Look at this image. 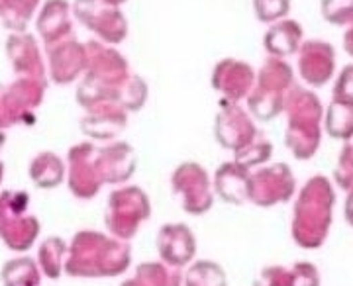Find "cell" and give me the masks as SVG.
I'll use <instances>...</instances> for the list:
<instances>
[{"mask_svg":"<svg viewBox=\"0 0 353 286\" xmlns=\"http://www.w3.org/2000/svg\"><path fill=\"white\" fill-rule=\"evenodd\" d=\"M4 141H6V134H4V130H0V150L4 147Z\"/></svg>","mask_w":353,"mask_h":286,"instance_id":"cell-39","label":"cell"},{"mask_svg":"<svg viewBox=\"0 0 353 286\" xmlns=\"http://www.w3.org/2000/svg\"><path fill=\"white\" fill-rule=\"evenodd\" d=\"M343 48H345V53L353 57V24H350V30L343 36Z\"/></svg>","mask_w":353,"mask_h":286,"instance_id":"cell-38","label":"cell"},{"mask_svg":"<svg viewBox=\"0 0 353 286\" xmlns=\"http://www.w3.org/2000/svg\"><path fill=\"white\" fill-rule=\"evenodd\" d=\"M248 181H250V167L238 161L224 163L216 173V190L228 202L241 204L248 200Z\"/></svg>","mask_w":353,"mask_h":286,"instance_id":"cell-22","label":"cell"},{"mask_svg":"<svg viewBox=\"0 0 353 286\" xmlns=\"http://www.w3.org/2000/svg\"><path fill=\"white\" fill-rule=\"evenodd\" d=\"M46 88L48 81L32 76H18L10 85H0V130L30 122L43 102Z\"/></svg>","mask_w":353,"mask_h":286,"instance_id":"cell-8","label":"cell"},{"mask_svg":"<svg viewBox=\"0 0 353 286\" xmlns=\"http://www.w3.org/2000/svg\"><path fill=\"white\" fill-rule=\"evenodd\" d=\"M214 134L222 147L238 153L257 137V130L250 112H245L238 102L222 100L220 112L216 116Z\"/></svg>","mask_w":353,"mask_h":286,"instance_id":"cell-12","label":"cell"},{"mask_svg":"<svg viewBox=\"0 0 353 286\" xmlns=\"http://www.w3.org/2000/svg\"><path fill=\"white\" fill-rule=\"evenodd\" d=\"M148 216L150 202L139 188H122L108 198L106 225L122 239H130L134 236L138 225L143 224Z\"/></svg>","mask_w":353,"mask_h":286,"instance_id":"cell-10","label":"cell"},{"mask_svg":"<svg viewBox=\"0 0 353 286\" xmlns=\"http://www.w3.org/2000/svg\"><path fill=\"white\" fill-rule=\"evenodd\" d=\"M87 69L85 43L69 38L48 48V75L55 85H71Z\"/></svg>","mask_w":353,"mask_h":286,"instance_id":"cell-13","label":"cell"},{"mask_svg":"<svg viewBox=\"0 0 353 286\" xmlns=\"http://www.w3.org/2000/svg\"><path fill=\"white\" fill-rule=\"evenodd\" d=\"M69 187L79 198H90L102 183H120L136 169L134 150L116 141L104 147L85 141L69 151Z\"/></svg>","mask_w":353,"mask_h":286,"instance_id":"cell-1","label":"cell"},{"mask_svg":"<svg viewBox=\"0 0 353 286\" xmlns=\"http://www.w3.org/2000/svg\"><path fill=\"white\" fill-rule=\"evenodd\" d=\"M128 124V110L118 102H104L88 108L81 127L92 139H112Z\"/></svg>","mask_w":353,"mask_h":286,"instance_id":"cell-19","label":"cell"},{"mask_svg":"<svg viewBox=\"0 0 353 286\" xmlns=\"http://www.w3.org/2000/svg\"><path fill=\"white\" fill-rule=\"evenodd\" d=\"M71 10L77 20L102 43L118 45L126 39L128 20L120 6H114L106 0H75Z\"/></svg>","mask_w":353,"mask_h":286,"instance_id":"cell-9","label":"cell"},{"mask_svg":"<svg viewBox=\"0 0 353 286\" xmlns=\"http://www.w3.org/2000/svg\"><path fill=\"white\" fill-rule=\"evenodd\" d=\"M294 176L289 165L275 163L263 167L250 174L248 181V200L255 202L257 206H273L279 202H287L294 194Z\"/></svg>","mask_w":353,"mask_h":286,"instance_id":"cell-11","label":"cell"},{"mask_svg":"<svg viewBox=\"0 0 353 286\" xmlns=\"http://www.w3.org/2000/svg\"><path fill=\"white\" fill-rule=\"evenodd\" d=\"M292 283L294 286H320V276L314 265L310 263H299L292 269Z\"/></svg>","mask_w":353,"mask_h":286,"instance_id":"cell-36","label":"cell"},{"mask_svg":"<svg viewBox=\"0 0 353 286\" xmlns=\"http://www.w3.org/2000/svg\"><path fill=\"white\" fill-rule=\"evenodd\" d=\"M289 127H287V147L292 151L296 159H310L318 151L324 108L314 92L303 87L290 88L289 96L285 100Z\"/></svg>","mask_w":353,"mask_h":286,"instance_id":"cell-5","label":"cell"},{"mask_svg":"<svg viewBox=\"0 0 353 286\" xmlns=\"http://www.w3.org/2000/svg\"><path fill=\"white\" fill-rule=\"evenodd\" d=\"M334 100L353 106V65H347L334 85Z\"/></svg>","mask_w":353,"mask_h":286,"instance_id":"cell-34","label":"cell"},{"mask_svg":"<svg viewBox=\"0 0 353 286\" xmlns=\"http://www.w3.org/2000/svg\"><path fill=\"white\" fill-rule=\"evenodd\" d=\"M6 55L10 59L14 73L18 76H32L48 81V67L41 57L38 39L28 32L10 34L6 39Z\"/></svg>","mask_w":353,"mask_h":286,"instance_id":"cell-16","label":"cell"},{"mask_svg":"<svg viewBox=\"0 0 353 286\" xmlns=\"http://www.w3.org/2000/svg\"><path fill=\"white\" fill-rule=\"evenodd\" d=\"M173 187L183 194V208L190 214H202L210 208L212 196L208 192V178L196 163L181 165L173 176Z\"/></svg>","mask_w":353,"mask_h":286,"instance_id":"cell-17","label":"cell"},{"mask_svg":"<svg viewBox=\"0 0 353 286\" xmlns=\"http://www.w3.org/2000/svg\"><path fill=\"white\" fill-rule=\"evenodd\" d=\"M65 243L59 237H50L41 243L39 247V265L41 271L50 278H57L63 271Z\"/></svg>","mask_w":353,"mask_h":286,"instance_id":"cell-27","label":"cell"},{"mask_svg":"<svg viewBox=\"0 0 353 286\" xmlns=\"http://www.w3.org/2000/svg\"><path fill=\"white\" fill-rule=\"evenodd\" d=\"M253 12L259 22L275 24L290 12V0H253Z\"/></svg>","mask_w":353,"mask_h":286,"instance_id":"cell-29","label":"cell"},{"mask_svg":"<svg viewBox=\"0 0 353 286\" xmlns=\"http://www.w3.org/2000/svg\"><path fill=\"white\" fill-rule=\"evenodd\" d=\"M303 41V25L290 18L279 20L267 30L263 38V48L271 57L285 59L301 50Z\"/></svg>","mask_w":353,"mask_h":286,"instance_id":"cell-21","label":"cell"},{"mask_svg":"<svg viewBox=\"0 0 353 286\" xmlns=\"http://www.w3.org/2000/svg\"><path fill=\"white\" fill-rule=\"evenodd\" d=\"M159 251L161 257L171 267H183L194 255V237L185 225H165L159 234Z\"/></svg>","mask_w":353,"mask_h":286,"instance_id":"cell-20","label":"cell"},{"mask_svg":"<svg viewBox=\"0 0 353 286\" xmlns=\"http://www.w3.org/2000/svg\"><path fill=\"white\" fill-rule=\"evenodd\" d=\"M30 198L26 192H2L0 194V237L12 251H28L39 234L36 216L28 214Z\"/></svg>","mask_w":353,"mask_h":286,"instance_id":"cell-7","label":"cell"},{"mask_svg":"<svg viewBox=\"0 0 353 286\" xmlns=\"http://www.w3.org/2000/svg\"><path fill=\"white\" fill-rule=\"evenodd\" d=\"M322 124L326 127L330 137L334 139H350L353 136V106L332 100L328 110L324 112Z\"/></svg>","mask_w":353,"mask_h":286,"instance_id":"cell-26","label":"cell"},{"mask_svg":"<svg viewBox=\"0 0 353 286\" xmlns=\"http://www.w3.org/2000/svg\"><path fill=\"white\" fill-rule=\"evenodd\" d=\"M87 50V69L83 81L77 87V102L88 110L97 104L118 102L128 79L132 76L126 57L114 45L92 39L85 43ZM122 106V104H120Z\"/></svg>","mask_w":353,"mask_h":286,"instance_id":"cell-2","label":"cell"},{"mask_svg":"<svg viewBox=\"0 0 353 286\" xmlns=\"http://www.w3.org/2000/svg\"><path fill=\"white\" fill-rule=\"evenodd\" d=\"M148 85L143 79H139L138 75H132L128 79V83L124 85V90H122V96H120V104L126 108L128 112H136L139 110L145 100H148Z\"/></svg>","mask_w":353,"mask_h":286,"instance_id":"cell-30","label":"cell"},{"mask_svg":"<svg viewBox=\"0 0 353 286\" xmlns=\"http://www.w3.org/2000/svg\"><path fill=\"white\" fill-rule=\"evenodd\" d=\"M4 286H39V269L30 257H16L2 267Z\"/></svg>","mask_w":353,"mask_h":286,"instance_id":"cell-25","label":"cell"},{"mask_svg":"<svg viewBox=\"0 0 353 286\" xmlns=\"http://www.w3.org/2000/svg\"><path fill=\"white\" fill-rule=\"evenodd\" d=\"M130 263V249L120 241L102 234L83 232L77 234L65 271L73 276H112L120 274Z\"/></svg>","mask_w":353,"mask_h":286,"instance_id":"cell-4","label":"cell"},{"mask_svg":"<svg viewBox=\"0 0 353 286\" xmlns=\"http://www.w3.org/2000/svg\"><path fill=\"white\" fill-rule=\"evenodd\" d=\"M71 14L73 10L67 0H46L43 2L38 18H36V30H38L39 39L46 43V48L73 36Z\"/></svg>","mask_w":353,"mask_h":286,"instance_id":"cell-18","label":"cell"},{"mask_svg":"<svg viewBox=\"0 0 353 286\" xmlns=\"http://www.w3.org/2000/svg\"><path fill=\"white\" fill-rule=\"evenodd\" d=\"M65 165L59 155L43 151L36 155L30 163V178L36 183L39 188H53L59 183H63Z\"/></svg>","mask_w":353,"mask_h":286,"instance_id":"cell-23","label":"cell"},{"mask_svg":"<svg viewBox=\"0 0 353 286\" xmlns=\"http://www.w3.org/2000/svg\"><path fill=\"white\" fill-rule=\"evenodd\" d=\"M334 188L326 176L318 174L301 190L292 214V237L304 249L320 247L332 225Z\"/></svg>","mask_w":353,"mask_h":286,"instance_id":"cell-3","label":"cell"},{"mask_svg":"<svg viewBox=\"0 0 353 286\" xmlns=\"http://www.w3.org/2000/svg\"><path fill=\"white\" fill-rule=\"evenodd\" d=\"M187 286H226V274L214 263H199L189 271Z\"/></svg>","mask_w":353,"mask_h":286,"instance_id":"cell-28","label":"cell"},{"mask_svg":"<svg viewBox=\"0 0 353 286\" xmlns=\"http://www.w3.org/2000/svg\"><path fill=\"white\" fill-rule=\"evenodd\" d=\"M320 10L328 24H353V0H322Z\"/></svg>","mask_w":353,"mask_h":286,"instance_id":"cell-31","label":"cell"},{"mask_svg":"<svg viewBox=\"0 0 353 286\" xmlns=\"http://www.w3.org/2000/svg\"><path fill=\"white\" fill-rule=\"evenodd\" d=\"M345 220H347V224L353 227V187L350 188V194H347V200H345Z\"/></svg>","mask_w":353,"mask_h":286,"instance_id":"cell-37","label":"cell"},{"mask_svg":"<svg viewBox=\"0 0 353 286\" xmlns=\"http://www.w3.org/2000/svg\"><path fill=\"white\" fill-rule=\"evenodd\" d=\"M336 69V51L334 48L320 41L310 39L304 41L299 50V75L306 85L320 88L328 83Z\"/></svg>","mask_w":353,"mask_h":286,"instance_id":"cell-15","label":"cell"},{"mask_svg":"<svg viewBox=\"0 0 353 286\" xmlns=\"http://www.w3.org/2000/svg\"><path fill=\"white\" fill-rule=\"evenodd\" d=\"M255 286H294L292 271H287L283 267H269L259 274Z\"/></svg>","mask_w":353,"mask_h":286,"instance_id":"cell-35","label":"cell"},{"mask_svg":"<svg viewBox=\"0 0 353 286\" xmlns=\"http://www.w3.org/2000/svg\"><path fill=\"white\" fill-rule=\"evenodd\" d=\"M2 176H4V165L0 163V183H2Z\"/></svg>","mask_w":353,"mask_h":286,"instance_id":"cell-40","label":"cell"},{"mask_svg":"<svg viewBox=\"0 0 353 286\" xmlns=\"http://www.w3.org/2000/svg\"><path fill=\"white\" fill-rule=\"evenodd\" d=\"M41 0H0V24L12 34L26 32Z\"/></svg>","mask_w":353,"mask_h":286,"instance_id":"cell-24","label":"cell"},{"mask_svg":"<svg viewBox=\"0 0 353 286\" xmlns=\"http://www.w3.org/2000/svg\"><path fill=\"white\" fill-rule=\"evenodd\" d=\"M255 85V71L252 65L240 59H222L212 71V87L226 102H240L248 99Z\"/></svg>","mask_w":353,"mask_h":286,"instance_id":"cell-14","label":"cell"},{"mask_svg":"<svg viewBox=\"0 0 353 286\" xmlns=\"http://www.w3.org/2000/svg\"><path fill=\"white\" fill-rule=\"evenodd\" d=\"M271 153H273L271 141H269V139H263V137H255L248 147H243V150L238 151V153H234V155H236L234 161L241 163V165H245V167H255V165H259V163L267 161V159L271 157Z\"/></svg>","mask_w":353,"mask_h":286,"instance_id":"cell-32","label":"cell"},{"mask_svg":"<svg viewBox=\"0 0 353 286\" xmlns=\"http://www.w3.org/2000/svg\"><path fill=\"white\" fill-rule=\"evenodd\" d=\"M334 178L338 187L343 190H350L353 187V136L345 139V145L341 147L340 161L334 171Z\"/></svg>","mask_w":353,"mask_h":286,"instance_id":"cell-33","label":"cell"},{"mask_svg":"<svg viewBox=\"0 0 353 286\" xmlns=\"http://www.w3.org/2000/svg\"><path fill=\"white\" fill-rule=\"evenodd\" d=\"M294 87L292 67L285 59L269 57L255 75V85L248 96V108L257 120H273L285 108V100Z\"/></svg>","mask_w":353,"mask_h":286,"instance_id":"cell-6","label":"cell"}]
</instances>
